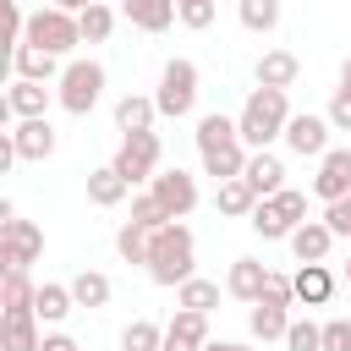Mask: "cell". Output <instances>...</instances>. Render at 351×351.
<instances>
[{"label":"cell","mask_w":351,"mask_h":351,"mask_svg":"<svg viewBox=\"0 0 351 351\" xmlns=\"http://www.w3.org/2000/svg\"><path fill=\"white\" fill-rule=\"evenodd\" d=\"M241 176H247V186H252L258 197H274V192L285 186V165H280V154H269V148H252Z\"/></svg>","instance_id":"15"},{"label":"cell","mask_w":351,"mask_h":351,"mask_svg":"<svg viewBox=\"0 0 351 351\" xmlns=\"http://www.w3.org/2000/svg\"><path fill=\"white\" fill-rule=\"evenodd\" d=\"M77 22H82V44H104V38L115 33V11H110L104 0H93L88 11H77Z\"/></svg>","instance_id":"34"},{"label":"cell","mask_w":351,"mask_h":351,"mask_svg":"<svg viewBox=\"0 0 351 351\" xmlns=\"http://www.w3.org/2000/svg\"><path fill=\"white\" fill-rule=\"evenodd\" d=\"M49 5H60V11H88L93 0H49Z\"/></svg>","instance_id":"47"},{"label":"cell","mask_w":351,"mask_h":351,"mask_svg":"<svg viewBox=\"0 0 351 351\" xmlns=\"http://www.w3.org/2000/svg\"><path fill=\"white\" fill-rule=\"evenodd\" d=\"M99 99H104V66L99 60H71L60 71V82H55V104L66 115H88Z\"/></svg>","instance_id":"4"},{"label":"cell","mask_w":351,"mask_h":351,"mask_svg":"<svg viewBox=\"0 0 351 351\" xmlns=\"http://www.w3.org/2000/svg\"><path fill=\"white\" fill-rule=\"evenodd\" d=\"M291 115H296V110H291L285 88H252L247 104H241V115H236L241 143H247V148H269L274 137H285V121H291Z\"/></svg>","instance_id":"2"},{"label":"cell","mask_w":351,"mask_h":351,"mask_svg":"<svg viewBox=\"0 0 351 351\" xmlns=\"http://www.w3.org/2000/svg\"><path fill=\"white\" fill-rule=\"evenodd\" d=\"M11 165H16V143H11V132H5V137H0V176H5Z\"/></svg>","instance_id":"45"},{"label":"cell","mask_w":351,"mask_h":351,"mask_svg":"<svg viewBox=\"0 0 351 351\" xmlns=\"http://www.w3.org/2000/svg\"><path fill=\"white\" fill-rule=\"evenodd\" d=\"M263 285H269V263H258V258H236L230 274H225V291H230L236 302H247V307L263 296Z\"/></svg>","instance_id":"17"},{"label":"cell","mask_w":351,"mask_h":351,"mask_svg":"<svg viewBox=\"0 0 351 351\" xmlns=\"http://www.w3.org/2000/svg\"><path fill=\"white\" fill-rule=\"evenodd\" d=\"M346 192H351V148H329V154L318 159V176H313V197L335 203V197H346Z\"/></svg>","instance_id":"12"},{"label":"cell","mask_w":351,"mask_h":351,"mask_svg":"<svg viewBox=\"0 0 351 351\" xmlns=\"http://www.w3.org/2000/svg\"><path fill=\"white\" fill-rule=\"evenodd\" d=\"M247 225H252L263 241H291V230H296V225H291V219L274 208V197H258V208L247 214Z\"/></svg>","instance_id":"27"},{"label":"cell","mask_w":351,"mask_h":351,"mask_svg":"<svg viewBox=\"0 0 351 351\" xmlns=\"http://www.w3.org/2000/svg\"><path fill=\"white\" fill-rule=\"evenodd\" d=\"M247 170V143L236 137V143H225V148H214V154H203V176H214V181H236Z\"/></svg>","instance_id":"26"},{"label":"cell","mask_w":351,"mask_h":351,"mask_svg":"<svg viewBox=\"0 0 351 351\" xmlns=\"http://www.w3.org/2000/svg\"><path fill=\"white\" fill-rule=\"evenodd\" d=\"M236 16L247 33H274L280 27V0H236Z\"/></svg>","instance_id":"31"},{"label":"cell","mask_w":351,"mask_h":351,"mask_svg":"<svg viewBox=\"0 0 351 351\" xmlns=\"http://www.w3.org/2000/svg\"><path fill=\"white\" fill-rule=\"evenodd\" d=\"M176 5H197V0H176Z\"/></svg>","instance_id":"49"},{"label":"cell","mask_w":351,"mask_h":351,"mask_svg":"<svg viewBox=\"0 0 351 351\" xmlns=\"http://www.w3.org/2000/svg\"><path fill=\"white\" fill-rule=\"evenodd\" d=\"M33 296H38V285L27 280V269H5V280H0V307H33Z\"/></svg>","instance_id":"35"},{"label":"cell","mask_w":351,"mask_h":351,"mask_svg":"<svg viewBox=\"0 0 351 351\" xmlns=\"http://www.w3.org/2000/svg\"><path fill=\"white\" fill-rule=\"evenodd\" d=\"M340 82H346V88H351V55H346V66H340Z\"/></svg>","instance_id":"48"},{"label":"cell","mask_w":351,"mask_h":351,"mask_svg":"<svg viewBox=\"0 0 351 351\" xmlns=\"http://www.w3.org/2000/svg\"><path fill=\"white\" fill-rule=\"evenodd\" d=\"M176 307H192V313H214V307H219V285L192 274V280H181V285H176Z\"/></svg>","instance_id":"30"},{"label":"cell","mask_w":351,"mask_h":351,"mask_svg":"<svg viewBox=\"0 0 351 351\" xmlns=\"http://www.w3.org/2000/svg\"><path fill=\"white\" fill-rule=\"evenodd\" d=\"M38 258H44V230H38L33 219L0 225V263H5V269H27V263H38Z\"/></svg>","instance_id":"7"},{"label":"cell","mask_w":351,"mask_h":351,"mask_svg":"<svg viewBox=\"0 0 351 351\" xmlns=\"http://www.w3.org/2000/svg\"><path fill=\"white\" fill-rule=\"evenodd\" d=\"M71 307H77L71 285H55V280H44V285H38V296H33V313H38L44 324H60V318H66Z\"/></svg>","instance_id":"28"},{"label":"cell","mask_w":351,"mask_h":351,"mask_svg":"<svg viewBox=\"0 0 351 351\" xmlns=\"http://www.w3.org/2000/svg\"><path fill=\"white\" fill-rule=\"evenodd\" d=\"M11 66H16V77H33V82H60V55H49V49H38V44H16L11 49Z\"/></svg>","instance_id":"18"},{"label":"cell","mask_w":351,"mask_h":351,"mask_svg":"<svg viewBox=\"0 0 351 351\" xmlns=\"http://www.w3.org/2000/svg\"><path fill=\"white\" fill-rule=\"evenodd\" d=\"M132 219H137V225H148V230H159V225H170L176 214H170L154 192H132Z\"/></svg>","instance_id":"36"},{"label":"cell","mask_w":351,"mask_h":351,"mask_svg":"<svg viewBox=\"0 0 351 351\" xmlns=\"http://www.w3.org/2000/svg\"><path fill=\"white\" fill-rule=\"evenodd\" d=\"M192 137H197V154H214V148H225V143H236V137H241V126H236L230 115H219V110H208V115L197 121V132H192Z\"/></svg>","instance_id":"25"},{"label":"cell","mask_w":351,"mask_h":351,"mask_svg":"<svg viewBox=\"0 0 351 351\" xmlns=\"http://www.w3.org/2000/svg\"><path fill=\"white\" fill-rule=\"evenodd\" d=\"M285 351H324V324H313V318H291V329H285Z\"/></svg>","instance_id":"38"},{"label":"cell","mask_w":351,"mask_h":351,"mask_svg":"<svg viewBox=\"0 0 351 351\" xmlns=\"http://www.w3.org/2000/svg\"><path fill=\"white\" fill-rule=\"evenodd\" d=\"M66 285H71L77 307H104V302H110V291H115V285H110V274H99V269H82V274H71Z\"/></svg>","instance_id":"29"},{"label":"cell","mask_w":351,"mask_h":351,"mask_svg":"<svg viewBox=\"0 0 351 351\" xmlns=\"http://www.w3.org/2000/svg\"><path fill=\"white\" fill-rule=\"evenodd\" d=\"M170 335H181V340H192V346H208V313H192V307H181L170 324H165Z\"/></svg>","instance_id":"37"},{"label":"cell","mask_w":351,"mask_h":351,"mask_svg":"<svg viewBox=\"0 0 351 351\" xmlns=\"http://www.w3.org/2000/svg\"><path fill=\"white\" fill-rule=\"evenodd\" d=\"M247 329H252V340H285V329H291V307L274 302V296H258V302L247 307Z\"/></svg>","instance_id":"13"},{"label":"cell","mask_w":351,"mask_h":351,"mask_svg":"<svg viewBox=\"0 0 351 351\" xmlns=\"http://www.w3.org/2000/svg\"><path fill=\"white\" fill-rule=\"evenodd\" d=\"M252 77H258V88H296L302 60H296L291 49H263L258 66H252Z\"/></svg>","instance_id":"14"},{"label":"cell","mask_w":351,"mask_h":351,"mask_svg":"<svg viewBox=\"0 0 351 351\" xmlns=\"http://www.w3.org/2000/svg\"><path fill=\"white\" fill-rule=\"evenodd\" d=\"M214 208H219L225 219H247V214L258 208V192L247 186V176H236V181H219V186H214Z\"/></svg>","instance_id":"23"},{"label":"cell","mask_w":351,"mask_h":351,"mask_svg":"<svg viewBox=\"0 0 351 351\" xmlns=\"http://www.w3.org/2000/svg\"><path fill=\"white\" fill-rule=\"evenodd\" d=\"M148 225H137V219H126L121 230H115V252H121V263H148Z\"/></svg>","instance_id":"32"},{"label":"cell","mask_w":351,"mask_h":351,"mask_svg":"<svg viewBox=\"0 0 351 351\" xmlns=\"http://www.w3.org/2000/svg\"><path fill=\"white\" fill-rule=\"evenodd\" d=\"M329 126H335V132H351V88H346V82H340L335 99H329Z\"/></svg>","instance_id":"40"},{"label":"cell","mask_w":351,"mask_h":351,"mask_svg":"<svg viewBox=\"0 0 351 351\" xmlns=\"http://www.w3.org/2000/svg\"><path fill=\"white\" fill-rule=\"evenodd\" d=\"M121 351H165V329L154 318H132L121 329Z\"/></svg>","instance_id":"33"},{"label":"cell","mask_w":351,"mask_h":351,"mask_svg":"<svg viewBox=\"0 0 351 351\" xmlns=\"http://www.w3.org/2000/svg\"><path fill=\"white\" fill-rule=\"evenodd\" d=\"M181 22H186L192 33H203V27H214V0H197V5H181Z\"/></svg>","instance_id":"43"},{"label":"cell","mask_w":351,"mask_h":351,"mask_svg":"<svg viewBox=\"0 0 351 351\" xmlns=\"http://www.w3.org/2000/svg\"><path fill=\"white\" fill-rule=\"evenodd\" d=\"M126 16H132V27H143V33H165V27L181 16V5H176V0H126Z\"/></svg>","instance_id":"24"},{"label":"cell","mask_w":351,"mask_h":351,"mask_svg":"<svg viewBox=\"0 0 351 351\" xmlns=\"http://www.w3.org/2000/svg\"><path fill=\"white\" fill-rule=\"evenodd\" d=\"M148 280L154 285H181V280H192L197 274V241H192V230L181 225V219H170V225H159L154 236H148Z\"/></svg>","instance_id":"1"},{"label":"cell","mask_w":351,"mask_h":351,"mask_svg":"<svg viewBox=\"0 0 351 351\" xmlns=\"http://www.w3.org/2000/svg\"><path fill=\"white\" fill-rule=\"evenodd\" d=\"M38 351H82V346H77L71 335H60V329H55V335H44V346H38Z\"/></svg>","instance_id":"44"},{"label":"cell","mask_w":351,"mask_h":351,"mask_svg":"<svg viewBox=\"0 0 351 351\" xmlns=\"http://www.w3.org/2000/svg\"><path fill=\"white\" fill-rule=\"evenodd\" d=\"M329 247H335V230H329L324 219H302V225L291 230V252H296V263H324Z\"/></svg>","instance_id":"16"},{"label":"cell","mask_w":351,"mask_h":351,"mask_svg":"<svg viewBox=\"0 0 351 351\" xmlns=\"http://www.w3.org/2000/svg\"><path fill=\"white\" fill-rule=\"evenodd\" d=\"M329 115H291L285 121V148L302 154V159H324L329 154Z\"/></svg>","instance_id":"8"},{"label":"cell","mask_w":351,"mask_h":351,"mask_svg":"<svg viewBox=\"0 0 351 351\" xmlns=\"http://www.w3.org/2000/svg\"><path fill=\"white\" fill-rule=\"evenodd\" d=\"M22 44H38V49H49V55H71V49L82 44V22H77V11L38 5V11L27 16V38H22Z\"/></svg>","instance_id":"3"},{"label":"cell","mask_w":351,"mask_h":351,"mask_svg":"<svg viewBox=\"0 0 351 351\" xmlns=\"http://www.w3.org/2000/svg\"><path fill=\"white\" fill-rule=\"evenodd\" d=\"M203 351H252V346H241V340H208Z\"/></svg>","instance_id":"46"},{"label":"cell","mask_w":351,"mask_h":351,"mask_svg":"<svg viewBox=\"0 0 351 351\" xmlns=\"http://www.w3.org/2000/svg\"><path fill=\"white\" fill-rule=\"evenodd\" d=\"M154 121H159V104H154V99H143V93L115 99V132H121V137H126V132H154Z\"/></svg>","instance_id":"22"},{"label":"cell","mask_w":351,"mask_h":351,"mask_svg":"<svg viewBox=\"0 0 351 351\" xmlns=\"http://www.w3.org/2000/svg\"><path fill=\"white\" fill-rule=\"evenodd\" d=\"M126 192H132V181H126L115 165L88 170V203H93V208H115V203H126Z\"/></svg>","instance_id":"20"},{"label":"cell","mask_w":351,"mask_h":351,"mask_svg":"<svg viewBox=\"0 0 351 351\" xmlns=\"http://www.w3.org/2000/svg\"><path fill=\"white\" fill-rule=\"evenodd\" d=\"M324 225H329L335 236H351V192H346V197H335V203L324 208Z\"/></svg>","instance_id":"41"},{"label":"cell","mask_w":351,"mask_h":351,"mask_svg":"<svg viewBox=\"0 0 351 351\" xmlns=\"http://www.w3.org/2000/svg\"><path fill=\"white\" fill-rule=\"evenodd\" d=\"M110 165H115V170H121L132 186L154 181V176H159V137H154V132H126Z\"/></svg>","instance_id":"6"},{"label":"cell","mask_w":351,"mask_h":351,"mask_svg":"<svg viewBox=\"0 0 351 351\" xmlns=\"http://www.w3.org/2000/svg\"><path fill=\"white\" fill-rule=\"evenodd\" d=\"M154 104H159V115H170V121H181V115H192V104H197V66H192L186 55H176V60H165V71H159V93H154Z\"/></svg>","instance_id":"5"},{"label":"cell","mask_w":351,"mask_h":351,"mask_svg":"<svg viewBox=\"0 0 351 351\" xmlns=\"http://www.w3.org/2000/svg\"><path fill=\"white\" fill-rule=\"evenodd\" d=\"M324 351H351V318H329L324 324Z\"/></svg>","instance_id":"42"},{"label":"cell","mask_w":351,"mask_h":351,"mask_svg":"<svg viewBox=\"0 0 351 351\" xmlns=\"http://www.w3.org/2000/svg\"><path fill=\"white\" fill-rule=\"evenodd\" d=\"M274 208H280L291 225H302V219H307V192H296V186H280V192H274Z\"/></svg>","instance_id":"39"},{"label":"cell","mask_w":351,"mask_h":351,"mask_svg":"<svg viewBox=\"0 0 351 351\" xmlns=\"http://www.w3.org/2000/svg\"><path fill=\"white\" fill-rule=\"evenodd\" d=\"M148 192H154V197H159L176 219H186V214L197 208V181H192L186 170H159V176L148 181Z\"/></svg>","instance_id":"10"},{"label":"cell","mask_w":351,"mask_h":351,"mask_svg":"<svg viewBox=\"0 0 351 351\" xmlns=\"http://www.w3.org/2000/svg\"><path fill=\"white\" fill-rule=\"evenodd\" d=\"M346 280H351V258H346Z\"/></svg>","instance_id":"50"},{"label":"cell","mask_w":351,"mask_h":351,"mask_svg":"<svg viewBox=\"0 0 351 351\" xmlns=\"http://www.w3.org/2000/svg\"><path fill=\"white\" fill-rule=\"evenodd\" d=\"M49 99H55V93H49V82H33V77H16V82H11V93H5V104H11V115H16V121L44 115V110H49Z\"/></svg>","instance_id":"21"},{"label":"cell","mask_w":351,"mask_h":351,"mask_svg":"<svg viewBox=\"0 0 351 351\" xmlns=\"http://www.w3.org/2000/svg\"><path fill=\"white\" fill-rule=\"evenodd\" d=\"M291 285H296V302H302V307H324V302L335 296V274H329V263H302V269L291 274Z\"/></svg>","instance_id":"19"},{"label":"cell","mask_w":351,"mask_h":351,"mask_svg":"<svg viewBox=\"0 0 351 351\" xmlns=\"http://www.w3.org/2000/svg\"><path fill=\"white\" fill-rule=\"evenodd\" d=\"M11 143H16V159L44 165V159L55 154V126H49V115H27V121H16V126H11Z\"/></svg>","instance_id":"9"},{"label":"cell","mask_w":351,"mask_h":351,"mask_svg":"<svg viewBox=\"0 0 351 351\" xmlns=\"http://www.w3.org/2000/svg\"><path fill=\"white\" fill-rule=\"evenodd\" d=\"M38 324L44 318L33 307H5V318H0V351H38L44 346Z\"/></svg>","instance_id":"11"}]
</instances>
